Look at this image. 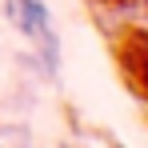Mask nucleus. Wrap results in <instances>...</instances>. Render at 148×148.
<instances>
[{
  "mask_svg": "<svg viewBox=\"0 0 148 148\" xmlns=\"http://www.w3.org/2000/svg\"><path fill=\"white\" fill-rule=\"evenodd\" d=\"M8 20L24 32L28 40H36V48L44 56V68L56 72V32H52V16L44 0H4Z\"/></svg>",
  "mask_w": 148,
  "mask_h": 148,
  "instance_id": "1",
  "label": "nucleus"
}]
</instances>
